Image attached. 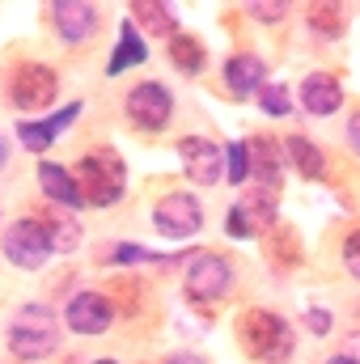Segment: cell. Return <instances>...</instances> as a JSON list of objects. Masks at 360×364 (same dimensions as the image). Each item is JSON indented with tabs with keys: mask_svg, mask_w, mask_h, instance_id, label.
Segmentation results:
<instances>
[{
	"mask_svg": "<svg viewBox=\"0 0 360 364\" xmlns=\"http://www.w3.org/2000/svg\"><path fill=\"white\" fill-rule=\"evenodd\" d=\"M268 250H271V259H275L280 267H297V263H301V246H297V233H292L288 225L275 229V237L268 242Z\"/></svg>",
	"mask_w": 360,
	"mask_h": 364,
	"instance_id": "cell-23",
	"label": "cell"
},
{
	"mask_svg": "<svg viewBox=\"0 0 360 364\" xmlns=\"http://www.w3.org/2000/svg\"><path fill=\"white\" fill-rule=\"evenodd\" d=\"M288 157H292V166L305 174V178H322L327 174V157H322V149H314L305 136H288Z\"/></svg>",
	"mask_w": 360,
	"mask_h": 364,
	"instance_id": "cell-20",
	"label": "cell"
},
{
	"mask_svg": "<svg viewBox=\"0 0 360 364\" xmlns=\"http://www.w3.org/2000/svg\"><path fill=\"white\" fill-rule=\"evenodd\" d=\"M60 93V81L47 64H21L13 73V85H9V102L17 110H47Z\"/></svg>",
	"mask_w": 360,
	"mask_h": 364,
	"instance_id": "cell-6",
	"label": "cell"
},
{
	"mask_svg": "<svg viewBox=\"0 0 360 364\" xmlns=\"http://www.w3.org/2000/svg\"><path fill=\"white\" fill-rule=\"evenodd\" d=\"M174 114V97L162 81H144L127 93V119L140 127V132H162Z\"/></svg>",
	"mask_w": 360,
	"mask_h": 364,
	"instance_id": "cell-7",
	"label": "cell"
},
{
	"mask_svg": "<svg viewBox=\"0 0 360 364\" xmlns=\"http://www.w3.org/2000/svg\"><path fill=\"white\" fill-rule=\"evenodd\" d=\"M77 186H81L85 203H93V208L119 203L123 191H127V166H123V157L110 153V149H97L90 157H81V166H77Z\"/></svg>",
	"mask_w": 360,
	"mask_h": 364,
	"instance_id": "cell-3",
	"label": "cell"
},
{
	"mask_svg": "<svg viewBox=\"0 0 360 364\" xmlns=\"http://www.w3.org/2000/svg\"><path fill=\"white\" fill-rule=\"evenodd\" d=\"M327 364H360V360H356V356H348V352H339V356H331Z\"/></svg>",
	"mask_w": 360,
	"mask_h": 364,
	"instance_id": "cell-33",
	"label": "cell"
},
{
	"mask_svg": "<svg viewBox=\"0 0 360 364\" xmlns=\"http://www.w3.org/2000/svg\"><path fill=\"white\" fill-rule=\"evenodd\" d=\"M166 364H208L203 356H195V352H182V356H170Z\"/></svg>",
	"mask_w": 360,
	"mask_h": 364,
	"instance_id": "cell-32",
	"label": "cell"
},
{
	"mask_svg": "<svg viewBox=\"0 0 360 364\" xmlns=\"http://www.w3.org/2000/svg\"><path fill=\"white\" fill-rule=\"evenodd\" d=\"M259 106H263L268 114H275V119H284V114L292 110V90L280 85V81H268V85L259 90Z\"/></svg>",
	"mask_w": 360,
	"mask_h": 364,
	"instance_id": "cell-24",
	"label": "cell"
},
{
	"mask_svg": "<svg viewBox=\"0 0 360 364\" xmlns=\"http://www.w3.org/2000/svg\"><path fill=\"white\" fill-rule=\"evenodd\" d=\"M246 157H250V174L263 182L268 191H275V186L284 182V153H280V144H275V140L255 136V140L246 144Z\"/></svg>",
	"mask_w": 360,
	"mask_h": 364,
	"instance_id": "cell-14",
	"label": "cell"
},
{
	"mask_svg": "<svg viewBox=\"0 0 360 364\" xmlns=\"http://www.w3.org/2000/svg\"><path fill=\"white\" fill-rule=\"evenodd\" d=\"M301 106L309 110V114H335L339 106H344V85L331 77V73H309L305 81H301Z\"/></svg>",
	"mask_w": 360,
	"mask_h": 364,
	"instance_id": "cell-13",
	"label": "cell"
},
{
	"mask_svg": "<svg viewBox=\"0 0 360 364\" xmlns=\"http://www.w3.org/2000/svg\"><path fill=\"white\" fill-rule=\"evenodd\" d=\"M64 322L77 335H102L110 326V301L102 292H77L64 309Z\"/></svg>",
	"mask_w": 360,
	"mask_h": 364,
	"instance_id": "cell-12",
	"label": "cell"
},
{
	"mask_svg": "<svg viewBox=\"0 0 360 364\" xmlns=\"http://www.w3.org/2000/svg\"><path fill=\"white\" fill-rule=\"evenodd\" d=\"M93 364H115V360H93Z\"/></svg>",
	"mask_w": 360,
	"mask_h": 364,
	"instance_id": "cell-34",
	"label": "cell"
},
{
	"mask_svg": "<svg viewBox=\"0 0 360 364\" xmlns=\"http://www.w3.org/2000/svg\"><path fill=\"white\" fill-rule=\"evenodd\" d=\"M250 13H255L259 21H280V17H284V4H250Z\"/></svg>",
	"mask_w": 360,
	"mask_h": 364,
	"instance_id": "cell-30",
	"label": "cell"
},
{
	"mask_svg": "<svg viewBox=\"0 0 360 364\" xmlns=\"http://www.w3.org/2000/svg\"><path fill=\"white\" fill-rule=\"evenodd\" d=\"M309 30L322 34V38H339V34H344V13H339V4H314V9H309Z\"/></svg>",
	"mask_w": 360,
	"mask_h": 364,
	"instance_id": "cell-22",
	"label": "cell"
},
{
	"mask_svg": "<svg viewBox=\"0 0 360 364\" xmlns=\"http://www.w3.org/2000/svg\"><path fill=\"white\" fill-rule=\"evenodd\" d=\"M17 140H21L30 153H47V149L55 144V132H51L47 123H21V127H17Z\"/></svg>",
	"mask_w": 360,
	"mask_h": 364,
	"instance_id": "cell-25",
	"label": "cell"
},
{
	"mask_svg": "<svg viewBox=\"0 0 360 364\" xmlns=\"http://www.w3.org/2000/svg\"><path fill=\"white\" fill-rule=\"evenodd\" d=\"M115 259L119 263H179L174 255H153V250H140V246H119Z\"/></svg>",
	"mask_w": 360,
	"mask_h": 364,
	"instance_id": "cell-27",
	"label": "cell"
},
{
	"mask_svg": "<svg viewBox=\"0 0 360 364\" xmlns=\"http://www.w3.org/2000/svg\"><path fill=\"white\" fill-rule=\"evenodd\" d=\"M305 326L314 335H331V314L327 309H305Z\"/></svg>",
	"mask_w": 360,
	"mask_h": 364,
	"instance_id": "cell-29",
	"label": "cell"
},
{
	"mask_svg": "<svg viewBox=\"0 0 360 364\" xmlns=\"http://www.w3.org/2000/svg\"><path fill=\"white\" fill-rule=\"evenodd\" d=\"M225 161H229V166H225V178L233 182V186H242V182H246V174H250V157H246V144H242V140H233V144L225 149Z\"/></svg>",
	"mask_w": 360,
	"mask_h": 364,
	"instance_id": "cell-26",
	"label": "cell"
},
{
	"mask_svg": "<svg viewBox=\"0 0 360 364\" xmlns=\"http://www.w3.org/2000/svg\"><path fill=\"white\" fill-rule=\"evenodd\" d=\"M153 225H157V233L186 242V237H195V233L203 229V208H199L195 195H186V191H170V195L157 199V208H153Z\"/></svg>",
	"mask_w": 360,
	"mask_h": 364,
	"instance_id": "cell-5",
	"label": "cell"
},
{
	"mask_svg": "<svg viewBox=\"0 0 360 364\" xmlns=\"http://www.w3.org/2000/svg\"><path fill=\"white\" fill-rule=\"evenodd\" d=\"M60 348V322L51 305H21L9 322V352L17 360H43Z\"/></svg>",
	"mask_w": 360,
	"mask_h": 364,
	"instance_id": "cell-2",
	"label": "cell"
},
{
	"mask_svg": "<svg viewBox=\"0 0 360 364\" xmlns=\"http://www.w3.org/2000/svg\"><path fill=\"white\" fill-rule=\"evenodd\" d=\"M225 85L238 93V97L259 93L268 85V64H263L259 55H233V60L225 64Z\"/></svg>",
	"mask_w": 360,
	"mask_h": 364,
	"instance_id": "cell-16",
	"label": "cell"
},
{
	"mask_svg": "<svg viewBox=\"0 0 360 364\" xmlns=\"http://www.w3.org/2000/svg\"><path fill=\"white\" fill-rule=\"evenodd\" d=\"M182 170L186 178L199 182V186H212V182L225 178V149H216L212 140H199V136H186L179 144Z\"/></svg>",
	"mask_w": 360,
	"mask_h": 364,
	"instance_id": "cell-10",
	"label": "cell"
},
{
	"mask_svg": "<svg viewBox=\"0 0 360 364\" xmlns=\"http://www.w3.org/2000/svg\"><path fill=\"white\" fill-rule=\"evenodd\" d=\"M348 144H352V149L360 153V110L352 114V119H348Z\"/></svg>",
	"mask_w": 360,
	"mask_h": 364,
	"instance_id": "cell-31",
	"label": "cell"
},
{
	"mask_svg": "<svg viewBox=\"0 0 360 364\" xmlns=\"http://www.w3.org/2000/svg\"><path fill=\"white\" fill-rule=\"evenodd\" d=\"M132 17H136V21H144V30H149V34L174 38V13H170L166 4H157V0H136V4H132Z\"/></svg>",
	"mask_w": 360,
	"mask_h": 364,
	"instance_id": "cell-21",
	"label": "cell"
},
{
	"mask_svg": "<svg viewBox=\"0 0 360 364\" xmlns=\"http://www.w3.org/2000/svg\"><path fill=\"white\" fill-rule=\"evenodd\" d=\"M238 343H242V352L250 360L284 364L292 356V348H297V335H292V326L280 314H271V309H246L238 318Z\"/></svg>",
	"mask_w": 360,
	"mask_h": 364,
	"instance_id": "cell-1",
	"label": "cell"
},
{
	"mask_svg": "<svg viewBox=\"0 0 360 364\" xmlns=\"http://www.w3.org/2000/svg\"><path fill=\"white\" fill-rule=\"evenodd\" d=\"M47 255H51V246H47L43 225H38L34 216L17 220V225L4 233V259H9V263H17V267H26V272H38V267L47 263Z\"/></svg>",
	"mask_w": 360,
	"mask_h": 364,
	"instance_id": "cell-9",
	"label": "cell"
},
{
	"mask_svg": "<svg viewBox=\"0 0 360 364\" xmlns=\"http://www.w3.org/2000/svg\"><path fill=\"white\" fill-rule=\"evenodd\" d=\"M233 284V267L225 255H195V263L186 267V296L191 301H221Z\"/></svg>",
	"mask_w": 360,
	"mask_h": 364,
	"instance_id": "cell-8",
	"label": "cell"
},
{
	"mask_svg": "<svg viewBox=\"0 0 360 364\" xmlns=\"http://www.w3.org/2000/svg\"><path fill=\"white\" fill-rule=\"evenodd\" d=\"M344 267L360 279V233H352V237L344 242Z\"/></svg>",
	"mask_w": 360,
	"mask_h": 364,
	"instance_id": "cell-28",
	"label": "cell"
},
{
	"mask_svg": "<svg viewBox=\"0 0 360 364\" xmlns=\"http://www.w3.org/2000/svg\"><path fill=\"white\" fill-rule=\"evenodd\" d=\"M140 60H149V47H144V38H140L136 21H123V30H119V47H115V55H110L106 73H110V77H119V73L136 68Z\"/></svg>",
	"mask_w": 360,
	"mask_h": 364,
	"instance_id": "cell-18",
	"label": "cell"
},
{
	"mask_svg": "<svg viewBox=\"0 0 360 364\" xmlns=\"http://www.w3.org/2000/svg\"><path fill=\"white\" fill-rule=\"evenodd\" d=\"M51 26L60 30L64 43H85L97 30V9L90 0H60V4H51Z\"/></svg>",
	"mask_w": 360,
	"mask_h": 364,
	"instance_id": "cell-11",
	"label": "cell"
},
{
	"mask_svg": "<svg viewBox=\"0 0 360 364\" xmlns=\"http://www.w3.org/2000/svg\"><path fill=\"white\" fill-rule=\"evenodd\" d=\"M38 182H43V195H47L51 203H60V208H85L81 186H77V178H73L64 166H55V161H38Z\"/></svg>",
	"mask_w": 360,
	"mask_h": 364,
	"instance_id": "cell-15",
	"label": "cell"
},
{
	"mask_svg": "<svg viewBox=\"0 0 360 364\" xmlns=\"http://www.w3.org/2000/svg\"><path fill=\"white\" fill-rule=\"evenodd\" d=\"M225 229H229V237H238V242H246V237H259V233H268L275 229V191L268 186H259V191H246L233 208H229V220H225Z\"/></svg>",
	"mask_w": 360,
	"mask_h": 364,
	"instance_id": "cell-4",
	"label": "cell"
},
{
	"mask_svg": "<svg viewBox=\"0 0 360 364\" xmlns=\"http://www.w3.org/2000/svg\"><path fill=\"white\" fill-rule=\"evenodd\" d=\"M170 60H174V68H179L182 77H199L208 51H203V43H199L195 34H174V38H170Z\"/></svg>",
	"mask_w": 360,
	"mask_h": 364,
	"instance_id": "cell-19",
	"label": "cell"
},
{
	"mask_svg": "<svg viewBox=\"0 0 360 364\" xmlns=\"http://www.w3.org/2000/svg\"><path fill=\"white\" fill-rule=\"evenodd\" d=\"M38 225H43L47 246H51V250H60V255H68V250H77V246H81V225H77L68 212L47 208V212L38 216Z\"/></svg>",
	"mask_w": 360,
	"mask_h": 364,
	"instance_id": "cell-17",
	"label": "cell"
}]
</instances>
